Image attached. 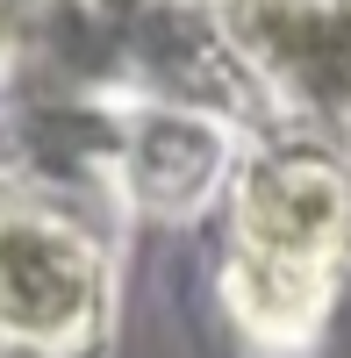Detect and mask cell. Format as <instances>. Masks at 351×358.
Returning <instances> with one entry per match:
<instances>
[{
    "label": "cell",
    "instance_id": "cell-1",
    "mask_svg": "<svg viewBox=\"0 0 351 358\" xmlns=\"http://www.w3.org/2000/svg\"><path fill=\"white\" fill-rule=\"evenodd\" d=\"M351 280V165L315 136L229 172V315L273 351H308Z\"/></svg>",
    "mask_w": 351,
    "mask_h": 358
},
{
    "label": "cell",
    "instance_id": "cell-2",
    "mask_svg": "<svg viewBox=\"0 0 351 358\" xmlns=\"http://www.w3.org/2000/svg\"><path fill=\"white\" fill-rule=\"evenodd\" d=\"M108 236L50 172L0 179V358H108Z\"/></svg>",
    "mask_w": 351,
    "mask_h": 358
},
{
    "label": "cell",
    "instance_id": "cell-3",
    "mask_svg": "<svg viewBox=\"0 0 351 358\" xmlns=\"http://www.w3.org/2000/svg\"><path fill=\"white\" fill-rule=\"evenodd\" d=\"M251 94L301 136L351 151V0H208Z\"/></svg>",
    "mask_w": 351,
    "mask_h": 358
},
{
    "label": "cell",
    "instance_id": "cell-4",
    "mask_svg": "<svg viewBox=\"0 0 351 358\" xmlns=\"http://www.w3.org/2000/svg\"><path fill=\"white\" fill-rule=\"evenodd\" d=\"M50 8H57V0H0V79L22 65V50L36 43V29H43Z\"/></svg>",
    "mask_w": 351,
    "mask_h": 358
}]
</instances>
